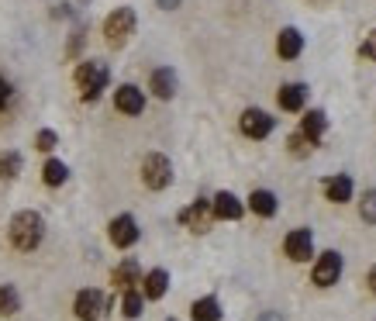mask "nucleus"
<instances>
[{
    "instance_id": "0eeeda50",
    "label": "nucleus",
    "mask_w": 376,
    "mask_h": 321,
    "mask_svg": "<svg viewBox=\"0 0 376 321\" xmlns=\"http://www.w3.org/2000/svg\"><path fill=\"white\" fill-rule=\"evenodd\" d=\"M108 235L118 249H132L135 242H138V225H135L132 214H118V218L108 225Z\"/></svg>"
},
{
    "instance_id": "2f4dec72",
    "label": "nucleus",
    "mask_w": 376,
    "mask_h": 321,
    "mask_svg": "<svg viewBox=\"0 0 376 321\" xmlns=\"http://www.w3.org/2000/svg\"><path fill=\"white\" fill-rule=\"evenodd\" d=\"M366 283H370V291H373V294H376V266L370 269V276H366Z\"/></svg>"
},
{
    "instance_id": "f03ea898",
    "label": "nucleus",
    "mask_w": 376,
    "mask_h": 321,
    "mask_svg": "<svg viewBox=\"0 0 376 321\" xmlns=\"http://www.w3.org/2000/svg\"><path fill=\"white\" fill-rule=\"evenodd\" d=\"M108 80H110L108 62L86 59V62H80V66H76V86H80L83 101H97V97L108 90Z\"/></svg>"
},
{
    "instance_id": "a211bd4d",
    "label": "nucleus",
    "mask_w": 376,
    "mask_h": 321,
    "mask_svg": "<svg viewBox=\"0 0 376 321\" xmlns=\"http://www.w3.org/2000/svg\"><path fill=\"white\" fill-rule=\"evenodd\" d=\"M324 193H328L331 204H346L352 197V180L349 176H331V180H324Z\"/></svg>"
},
{
    "instance_id": "4468645a",
    "label": "nucleus",
    "mask_w": 376,
    "mask_h": 321,
    "mask_svg": "<svg viewBox=\"0 0 376 321\" xmlns=\"http://www.w3.org/2000/svg\"><path fill=\"white\" fill-rule=\"evenodd\" d=\"M300 49H304V35L297 28H283L280 38H276V52L283 55V59H297Z\"/></svg>"
},
{
    "instance_id": "9d476101",
    "label": "nucleus",
    "mask_w": 376,
    "mask_h": 321,
    "mask_svg": "<svg viewBox=\"0 0 376 321\" xmlns=\"http://www.w3.org/2000/svg\"><path fill=\"white\" fill-rule=\"evenodd\" d=\"M114 107H118L121 114H142V111H145V97H142L138 86L125 83V86L114 90Z\"/></svg>"
},
{
    "instance_id": "dca6fc26",
    "label": "nucleus",
    "mask_w": 376,
    "mask_h": 321,
    "mask_svg": "<svg viewBox=\"0 0 376 321\" xmlns=\"http://www.w3.org/2000/svg\"><path fill=\"white\" fill-rule=\"evenodd\" d=\"M149 86H152V94H156L159 101H169V97L176 94V73L162 66V69H156V73H152V80H149Z\"/></svg>"
},
{
    "instance_id": "4be33fe9",
    "label": "nucleus",
    "mask_w": 376,
    "mask_h": 321,
    "mask_svg": "<svg viewBox=\"0 0 376 321\" xmlns=\"http://www.w3.org/2000/svg\"><path fill=\"white\" fill-rule=\"evenodd\" d=\"M18 308H21V300H18V291H14L11 283H0V318H11V315H18Z\"/></svg>"
},
{
    "instance_id": "f257e3e1",
    "label": "nucleus",
    "mask_w": 376,
    "mask_h": 321,
    "mask_svg": "<svg viewBox=\"0 0 376 321\" xmlns=\"http://www.w3.org/2000/svg\"><path fill=\"white\" fill-rule=\"evenodd\" d=\"M45 239V218L38 211H18L11 221V242L18 252H31Z\"/></svg>"
},
{
    "instance_id": "1a4fd4ad",
    "label": "nucleus",
    "mask_w": 376,
    "mask_h": 321,
    "mask_svg": "<svg viewBox=\"0 0 376 321\" xmlns=\"http://www.w3.org/2000/svg\"><path fill=\"white\" fill-rule=\"evenodd\" d=\"M283 252L294 259V263H304L311 252H314V235L307 228H294L287 239H283Z\"/></svg>"
},
{
    "instance_id": "393cba45",
    "label": "nucleus",
    "mask_w": 376,
    "mask_h": 321,
    "mask_svg": "<svg viewBox=\"0 0 376 321\" xmlns=\"http://www.w3.org/2000/svg\"><path fill=\"white\" fill-rule=\"evenodd\" d=\"M21 173V156L18 152H0V180H14Z\"/></svg>"
},
{
    "instance_id": "a878e982",
    "label": "nucleus",
    "mask_w": 376,
    "mask_h": 321,
    "mask_svg": "<svg viewBox=\"0 0 376 321\" xmlns=\"http://www.w3.org/2000/svg\"><path fill=\"white\" fill-rule=\"evenodd\" d=\"M359 214H363V221H370V225H376V190H366V193H363V204H359Z\"/></svg>"
},
{
    "instance_id": "bb28decb",
    "label": "nucleus",
    "mask_w": 376,
    "mask_h": 321,
    "mask_svg": "<svg viewBox=\"0 0 376 321\" xmlns=\"http://www.w3.org/2000/svg\"><path fill=\"white\" fill-rule=\"evenodd\" d=\"M55 145H59V135L49 132V128H42L38 138H35V149H38V152H52Z\"/></svg>"
},
{
    "instance_id": "f8f14e48",
    "label": "nucleus",
    "mask_w": 376,
    "mask_h": 321,
    "mask_svg": "<svg viewBox=\"0 0 376 321\" xmlns=\"http://www.w3.org/2000/svg\"><path fill=\"white\" fill-rule=\"evenodd\" d=\"M211 204H215V218H221V221H239L245 211L242 201H239L235 193H228V190H221Z\"/></svg>"
},
{
    "instance_id": "ddd939ff",
    "label": "nucleus",
    "mask_w": 376,
    "mask_h": 321,
    "mask_svg": "<svg viewBox=\"0 0 376 321\" xmlns=\"http://www.w3.org/2000/svg\"><path fill=\"white\" fill-rule=\"evenodd\" d=\"M110 283H114L118 291H132L135 283H142V269H138V263H135V259H125L121 266H114Z\"/></svg>"
},
{
    "instance_id": "72a5a7b5",
    "label": "nucleus",
    "mask_w": 376,
    "mask_h": 321,
    "mask_svg": "<svg viewBox=\"0 0 376 321\" xmlns=\"http://www.w3.org/2000/svg\"><path fill=\"white\" fill-rule=\"evenodd\" d=\"M169 321H173V318H169Z\"/></svg>"
},
{
    "instance_id": "c756f323",
    "label": "nucleus",
    "mask_w": 376,
    "mask_h": 321,
    "mask_svg": "<svg viewBox=\"0 0 376 321\" xmlns=\"http://www.w3.org/2000/svg\"><path fill=\"white\" fill-rule=\"evenodd\" d=\"M11 94H14V90H11V83H7V80H0V111H4L7 104H11Z\"/></svg>"
},
{
    "instance_id": "cd10ccee",
    "label": "nucleus",
    "mask_w": 376,
    "mask_h": 321,
    "mask_svg": "<svg viewBox=\"0 0 376 321\" xmlns=\"http://www.w3.org/2000/svg\"><path fill=\"white\" fill-rule=\"evenodd\" d=\"M287 145H290V152H294V156H304V152H307V145H314V142L300 132V135H290V142H287Z\"/></svg>"
},
{
    "instance_id": "7ed1b4c3",
    "label": "nucleus",
    "mask_w": 376,
    "mask_h": 321,
    "mask_svg": "<svg viewBox=\"0 0 376 321\" xmlns=\"http://www.w3.org/2000/svg\"><path fill=\"white\" fill-rule=\"evenodd\" d=\"M135 31V11L132 7H118V11H110L108 21H104V38H108L110 49H121L128 38H132Z\"/></svg>"
},
{
    "instance_id": "7c9ffc66",
    "label": "nucleus",
    "mask_w": 376,
    "mask_h": 321,
    "mask_svg": "<svg viewBox=\"0 0 376 321\" xmlns=\"http://www.w3.org/2000/svg\"><path fill=\"white\" fill-rule=\"evenodd\" d=\"M162 11H173V7H180V0H159Z\"/></svg>"
},
{
    "instance_id": "c85d7f7f",
    "label": "nucleus",
    "mask_w": 376,
    "mask_h": 321,
    "mask_svg": "<svg viewBox=\"0 0 376 321\" xmlns=\"http://www.w3.org/2000/svg\"><path fill=\"white\" fill-rule=\"evenodd\" d=\"M359 55H363V59H373V62H376V31H370V38L359 45Z\"/></svg>"
},
{
    "instance_id": "5701e85b",
    "label": "nucleus",
    "mask_w": 376,
    "mask_h": 321,
    "mask_svg": "<svg viewBox=\"0 0 376 321\" xmlns=\"http://www.w3.org/2000/svg\"><path fill=\"white\" fill-rule=\"evenodd\" d=\"M66 176H69V169H66V162H59V159H49L45 169H42V180H45L49 187H62Z\"/></svg>"
},
{
    "instance_id": "9b49d317",
    "label": "nucleus",
    "mask_w": 376,
    "mask_h": 321,
    "mask_svg": "<svg viewBox=\"0 0 376 321\" xmlns=\"http://www.w3.org/2000/svg\"><path fill=\"white\" fill-rule=\"evenodd\" d=\"M211 214H215V204H207V201H197V204H190L187 211L180 214V221L187 225L190 232H207V225H211Z\"/></svg>"
},
{
    "instance_id": "20e7f679",
    "label": "nucleus",
    "mask_w": 376,
    "mask_h": 321,
    "mask_svg": "<svg viewBox=\"0 0 376 321\" xmlns=\"http://www.w3.org/2000/svg\"><path fill=\"white\" fill-rule=\"evenodd\" d=\"M169 180H173V166H169V159L159 156V152H149V156L142 159V184L149 190H166Z\"/></svg>"
},
{
    "instance_id": "6ab92c4d",
    "label": "nucleus",
    "mask_w": 376,
    "mask_h": 321,
    "mask_svg": "<svg viewBox=\"0 0 376 321\" xmlns=\"http://www.w3.org/2000/svg\"><path fill=\"white\" fill-rule=\"evenodd\" d=\"M249 208L259 214V218H273V214H276V193H269V190H252Z\"/></svg>"
},
{
    "instance_id": "b1692460",
    "label": "nucleus",
    "mask_w": 376,
    "mask_h": 321,
    "mask_svg": "<svg viewBox=\"0 0 376 321\" xmlns=\"http://www.w3.org/2000/svg\"><path fill=\"white\" fill-rule=\"evenodd\" d=\"M142 308H145V294L142 291H125V300H121V311H125V318H138L142 315Z\"/></svg>"
},
{
    "instance_id": "39448f33",
    "label": "nucleus",
    "mask_w": 376,
    "mask_h": 321,
    "mask_svg": "<svg viewBox=\"0 0 376 321\" xmlns=\"http://www.w3.org/2000/svg\"><path fill=\"white\" fill-rule=\"evenodd\" d=\"M338 276H342V256H338L335 249H328V252H321V256H318L311 280H314L318 287H331Z\"/></svg>"
},
{
    "instance_id": "412c9836",
    "label": "nucleus",
    "mask_w": 376,
    "mask_h": 321,
    "mask_svg": "<svg viewBox=\"0 0 376 321\" xmlns=\"http://www.w3.org/2000/svg\"><path fill=\"white\" fill-rule=\"evenodd\" d=\"M190 315H193V321H217L221 318V304L215 297H200V300H193Z\"/></svg>"
},
{
    "instance_id": "2eb2a0df",
    "label": "nucleus",
    "mask_w": 376,
    "mask_h": 321,
    "mask_svg": "<svg viewBox=\"0 0 376 321\" xmlns=\"http://www.w3.org/2000/svg\"><path fill=\"white\" fill-rule=\"evenodd\" d=\"M276 101H280L283 111H300L304 101H307V86H304V83H287V86H280Z\"/></svg>"
},
{
    "instance_id": "aec40b11",
    "label": "nucleus",
    "mask_w": 376,
    "mask_h": 321,
    "mask_svg": "<svg viewBox=\"0 0 376 321\" xmlns=\"http://www.w3.org/2000/svg\"><path fill=\"white\" fill-rule=\"evenodd\" d=\"M324 125H328V121H324V111H307V114H304L300 132H304L311 142H314V145H318V142H321V135H324Z\"/></svg>"
},
{
    "instance_id": "473e14b6",
    "label": "nucleus",
    "mask_w": 376,
    "mask_h": 321,
    "mask_svg": "<svg viewBox=\"0 0 376 321\" xmlns=\"http://www.w3.org/2000/svg\"><path fill=\"white\" fill-rule=\"evenodd\" d=\"M263 321H283V318H280V315H266V318H263Z\"/></svg>"
},
{
    "instance_id": "6e6552de",
    "label": "nucleus",
    "mask_w": 376,
    "mask_h": 321,
    "mask_svg": "<svg viewBox=\"0 0 376 321\" xmlns=\"http://www.w3.org/2000/svg\"><path fill=\"white\" fill-rule=\"evenodd\" d=\"M239 125H242V132L249 135V138H266L269 132H273V118H269L266 111H259V107H249V111H242V118H239Z\"/></svg>"
},
{
    "instance_id": "f3484780",
    "label": "nucleus",
    "mask_w": 376,
    "mask_h": 321,
    "mask_svg": "<svg viewBox=\"0 0 376 321\" xmlns=\"http://www.w3.org/2000/svg\"><path fill=\"white\" fill-rule=\"evenodd\" d=\"M166 287H169V273L166 269H152L145 280H142V294L149 297V300H159L166 294Z\"/></svg>"
},
{
    "instance_id": "423d86ee",
    "label": "nucleus",
    "mask_w": 376,
    "mask_h": 321,
    "mask_svg": "<svg viewBox=\"0 0 376 321\" xmlns=\"http://www.w3.org/2000/svg\"><path fill=\"white\" fill-rule=\"evenodd\" d=\"M104 308H108V300L101 291H93V287H86L76 294V304H73V311H76V318L80 321H97L104 315Z\"/></svg>"
}]
</instances>
